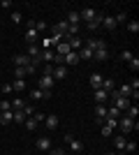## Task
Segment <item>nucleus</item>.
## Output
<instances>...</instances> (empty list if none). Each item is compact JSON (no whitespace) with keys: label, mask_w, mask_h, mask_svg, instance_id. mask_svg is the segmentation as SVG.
Masks as SVG:
<instances>
[{"label":"nucleus","mask_w":139,"mask_h":155,"mask_svg":"<svg viewBox=\"0 0 139 155\" xmlns=\"http://www.w3.org/2000/svg\"><path fill=\"white\" fill-rule=\"evenodd\" d=\"M116 127H121V132H123V134H130L132 130H139V125L134 123L132 118H127V116H121V118H118V125H116Z\"/></svg>","instance_id":"obj_1"},{"label":"nucleus","mask_w":139,"mask_h":155,"mask_svg":"<svg viewBox=\"0 0 139 155\" xmlns=\"http://www.w3.org/2000/svg\"><path fill=\"white\" fill-rule=\"evenodd\" d=\"M109 95H114V102H116V109H118V111H123V114H125V111H127V107L132 104L130 100H127V97H121V95H118L116 91H111Z\"/></svg>","instance_id":"obj_2"},{"label":"nucleus","mask_w":139,"mask_h":155,"mask_svg":"<svg viewBox=\"0 0 139 155\" xmlns=\"http://www.w3.org/2000/svg\"><path fill=\"white\" fill-rule=\"evenodd\" d=\"M53 81H63V79H67V67L65 65H53Z\"/></svg>","instance_id":"obj_3"},{"label":"nucleus","mask_w":139,"mask_h":155,"mask_svg":"<svg viewBox=\"0 0 139 155\" xmlns=\"http://www.w3.org/2000/svg\"><path fill=\"white\" fill-rule=\"evenodd\" d=\"M79 16L88 23V21H93L95 16H98V9H95V7H84V9L79 12Z\"/></svg>","instance_id":"obj_4"},{"label":"nucleus","mask_w":139,"mask_h":155,"mask_svg":"<svg viewBox=\"0 0 139 155\" xmlns=\"http://www.w3.org/2000/svg\"><path fill=\"white\" fill-rule=\"evenodd\" d=\"M12 63H14V67H23V70H26L28 65H30V58H28L26 53H19V56L12 58Z\"/></svg>","instance_id":"obj_5"},{"label":"nucleus","mask_w":139,"mask_h":155,"mask_svg":"<svg viewBox=\"0 0 139 155\" xmlns=\"http://www.w3.org/2000/svg\"><path fill=\"white\" fill-rule=\"evenodd\" d=\"M53 86H56L53 77H49V74H42V79H40V88H42V91H51Z\"/></svg>","instance_id":"obj_6"},{"label":"nucleus","mask_w":139,"mask_h":155,"mask_svg":"<svg viewBox=\"0 0 139 155\" xmlns=\"http://www.w3.org/2000/svg\"><path fill=\"white\" fill-rule=\"evenodd\" d=\"M26 42L28 44H37L40 42V32L35 30V28H26Z\"/></svg>","instance_id":"obj_7"},{"label":"nucleus","mask_w":139,"mask_h":155,"mask_svg":"<svg viewBox=\"0 0 139 155\" xmlns=\"http://www.w3.org/2000/svg\"><path fill=\"white\" fill-rule=\"evenodd\" d=\"M37 148H40L42 153H49V150L53 148V146H51V139H49V137H40V139H37Z\"/></svg>","instance_id":"obj_8"},{"label":"nucleus","mask_w":139,"mask_h":155,"mask_svg":"<svg viewBox=\"0 0 139 155\" xmlns=\"http://www.w3.org/2000/svg\"><path fill=\"white\" fill-rule=\"evenodd\" d=\"M58 123H60V118L56 116V114H49V116L44 118V125H46V130H56V127H58Z\"/></svg>","instance_id":"obj_9"},{"label":"nucleus","mask_w":139,"mask_h":155,"mask_svg":"<svg viewBox=\"0 0 139 155\" xmlns=\"http://www.w3.org/2000/svg\"><path fill=\"white\" fill-rule=\"evenodd\" d=\"M102 74H98V72H95V74H91V79H88V84H91V88L93 91H98V88H102Z\"/></svg>","instance_id":"obj_10"},{"label":"nucleus","mask_w":139,"mask_h":155,"mask_svg":"<svg viewBox=\"0 0 139 155\" xmlns=\"http://www.w3.org/2000/svg\"><path fill=\"white\" fill-rule=\"evenodd\" d=\"M65 32H67V21H58L53 26V35L56 37H65Z\"/></svg>","instance_id":"obj_11"},{"label":"nucleus","mask_w":139,"mask_h":155,"mask_svg":"<svg viewBox=\"0 0 139 155\" xmlns=\"http://www.w3.org/2000/svg\"><path fill=\"white\" fill-rule=\"evenodd\" d=\"M67 26H72V28H79V21H81V16H79V12H67Z\"/></svg>","instance_id":"obj_12"},{"label":"nucleus","mask_w":139,"mask_h":155,"mask_svg":"<svg viewBox=\"0 0 139 155\" xmlns=\"http://www.w3.org/2000/svg\"><path fill=\"white\" fill-rule=\"evenodd\" d=\"M30 97H33V100H49V97H51V91H42V88H35V91L30 93Z\"/></svg>","instance_id":"obj_13"},{"label":"nucleus","mask_w":139,"mask_h":155,"mask_svg":"<svg viewBox=\"0 0 139 155\" xmlns=\"http://www.w3.org/2000/svg\"><path fill=\"white\" fill-rule=\"evenodd\" d=\"M67 46H70L72 51H79L81 46H84V42H81L79 35H77V37H67Z\"/></svg>","instance_id":"obj_14"},{"label":"nucleus","mask_w":139,"mask_h":155,"mask_svg":"<svg viewBox=\"0 0 139 155\" xmlns=\"http://www.w3.org/2000/svg\"><path fill=\"white\" fill-rule=\"evenodd\" d=\"M109 58V49H98V51H93V60H98V63H104Z\"/></svg>","instance_id":"obj_15"},{"label":"nucleus","mask_w":139,"mask_h":155,"mask_svg":"<svg viewBox=\"0 0 139 155\" xmlns=\"http://www.w3.org/2000/svg\"><path fill=\"white\" fill-rule=\"evenodd\" d=\"M102 16H104V14H102V12H98V16H95L93 21H88V23H86V28H88V30H98V28L102 26Z\"/></svg>","instance_id":"obj_16"},{"label":"nucleus","mask_w":139,"mask_h":155,"mask_svg":"<svg viewBox=\"0 0 139 155\" xmlns=\"http://www.w3.org/2000/svg\"><path fill=\"white\" fill-rule=\"evenodd\" d=\"M77 60H79V53H77V51H70L67 56H63V65H65V67H67V65H74Z\"/></svg>","instance_id":"obj_17"},{"label":"nucleus","mask_w":139,"mask_h":155,"mask_svg":"<svg viewBox=\"0 0 139 155\" xmlns=\"http://www.w3.org/2000/svg\"><path fill=\"white\" fill-rule=\"evenodd\" d=\"M95 116H98V123H102L107 118V107L104 104H95Z\"/></svg>","instance_id":"obj_18"},{"label":"nucleus","mask_w":139,"mask_h":155,"mask_svg":"<svg viewBox=\"0 0 139 155\" xmlns=\"http://www.w3.org/2000/svg\"><path fill=\"white\" fill-rule=\"evenodd\" d=\"M114 143H116V153H121V150L125 148V143H127L125 134H118V137H114Z\"/></svg>","instance_id":"obj_19"},{"label":"nucleus","mask_w":139,"mask_h":155,"mask_svg":"<svg viewBox=\"0 0 139 155\" xmlns=\"http://www.w3.org/2000/svg\"><path fill=\"white\" fill-rule=\"evenodd\" d=\"M12 91L14 93H23L26 91V81H23V79H14L12 81Z\"/></svg>","instance_id":"obj_20"},{"label":"nucleus","mask_w":139,"mask_h":155,"mask_svg":"<svg viewBox=\"0 0 139 155\" xmlns=\"http://www.w3.org/2000/svg\"><path fill=\"white\" fill-rule=\"evenodd\" d=\"M9 102H12V111H23V107H26L23 97H14V100H9Z\"/></svg>","instance_id":"obj_21"},{"label":"nucleus","mask_w":139,"mask_h":155,"mask_svg":"<svg viewBox=\"0 0 139 155\" xmlns=\"http://www.w3.org/2000/svg\"><path fill=\"white\" fill-rule=\"evenodd\" d=\"M116 93H118L121 97H127V100L132 97V88H130V84H123V86H121V88H118Z\"/></svg>","instance_id":"obj_22"},{"label":"nucleus","mask_w":139,"mask_h":155,"mask_svg":"<svg viewBox=\"0 0 139 155\" xmlns=\"http://www.w3.org/2000/svg\"><path fill=\"white\" fill-rule=\"evenodd\" d=\"M12 120H14L12 111H2V114H0V127H2V125H9Z\"/></svg>","instance_id":"obj_23"},{"label":"nucleus","mask_w":139,"mask_h":155,"mask_svg":"<svg viewBox=\"0 0 139 155\" xmlns=\"http://www.w3.org/2000/svg\"><path fill=\"white\" fill-rule=\"evenodd\" d=\"M102 91H107V93L116 91V81L114 79H102Z\"/></svg>","instance_id":"obj_24"},{"label":"nucleus","mask_w":139,"mask_h":155,"mask_svg":"<svg viewBox=\"0 0 139 155\" xmlns=\"http://www.w3.org/2000/svg\"><path fill=\"white\" fill-rule=\"evenodd\" d=\"M77 53H79V58H81V60H93V51H91V49H86V46H81Z\"/></svg>","instance_id":"obj_25"},{"label":"nucleus","mask_w":139,"mask_h":155,"mask_svg":"<svg viewBox=\"0 0 139 155\" xmlns=\"http://www.w3.org/2000/svg\"><path fill=\"white\" fill-rule=\"evenodd\" d=\"M102 26L104 28H109V30H114V28H116V21H114V16H102Z\"/></svg>","instance_id":"obj_26"},{"label":"nucleus","mask_w":139,"mask_h":155,"mask_svg":"<svg viewBox=\"0 0 139 155\" xmlns=\"http://www.w3.org/2000/svg\"><path fill=\"white\" fill-rule=\"evenodd\" d=\"M125 116L134 120V118L139 116V107H137V104H130V107H127V111H125Z\"/></svg>","instance_id":"obj_27"},{"label":"nucleus","mask_w":139,"mask_h":155,"mask_svg":"<svg viewBox=\"0 0 139 155\" xmlns=\"http://www.w3.org/2000/svg\"><path fill=\"white\" fill-rule=\"evenodd\" d=\"M40 58L44 60V63H51V60L56 58V51H51V49H49V51H40Z\"/></svg>","instance_id":"obj_28"},{"label":"nucleus","mask_w":139,"mask_h":155,"mask_svg":"<svg viewBox=\"0 0 139 155\" xmlns=\"http://www.w3.org/2000/svg\"><path fill=\"white\" fill-rule=\"evenodd\" d=\"M107 97H109V93H107V91H102V88H98V91H95V100H98V104H102Z\"/></svg>","instance_id":"obj_29"},{"label":"nucleus","mask_w":139,"mask_h":155,"mask_svg":"<svg viewBox=\"0 0 139 155\" xmlns=\"http://www.w3.org/2000/svg\"><path fill=\"white\" fill-rule=\"evenodd\" d=\"M12 116H14V120H12V123H19V125H23V123H26V116H23V111H12Z\"/></svg>","instance_id":"obj_30"},{"label":"nucleus","mask_w":139,"mask_h":155,"mask_svg":"<svg viewBox=\"0 0 139 155\" xmlns=\"http://www.w3.org/2000/svg\"><path fill=\"white\" fill-rule=\"evenodd\" d=\"M121 116H123V111H118L116 107H111V109H107V118H116V120H118Z\"/></svg>","instance_id":"obj_31"},{"label":"nucleus","mask_w":139,"mask_h":155,"mask_svg":"<svg viewBox=\"0 0 139 155\" xmlns=\"http://www.w3.org/2000/svg\"><path fill=\"white\" fill-rule=\"evenodd\" d=\"M70 148H72L74 153H81V150H84V143H81L79 139H72V141H70Z\"/></svg>","instance_id":"obj_32"},{"label":"nucleus","mask_w":139,"mask_h":155,"mask_svg":"<svg viewBox=\"0 0 139 155\" xmlns=\"http://www.w3.org/2000/svg\"><path fill=\"white\" fill-rule=\"evenodd\" d=\"M23 125H26L28 132H35V130H37V123H35L33 118H26V123H23Z\"/></svg>","instance_id":"obj_33"},{"label":"nucleus","mask_w":139,"mask_h":155,"mask_svg":"<svg viewBox=\"0 0 139 155\" xmlns=\"http://www.w3.org/2000/svg\"><path fill=\"white\" fill-rule=\"evenodd\" d=\"M51 46H53V39L51 37H44V39H42V51H49Z\"/></svg>","instance_id":"obj_34"},{"label":"nucleus","mask_w":139,"mask_h":155,"mask_svg":"<svg viewBox=\"0 0 139 155\" xmlns=\"http://www.w3.org/2000/svg\"><path fill=\"white\" fill-rule=\"evenodd\" d=\"M118 58L123 60V63H130V60H132V51H127V49H125V51H121Z\"/></svg>","instance_id":"obj_35"},{"label":"nucleus","mask_w":139,"mask_h":155,"mask_svg":"<svg viewBox=\"0 0 139 155\" xmlns=\"http://www.w3.org/2000/svg\"><path fill=\"white\" fill-rule=\"evenodd\" d=\"M127 30L137 35V32H139V21H127Z\"/></svg>","instance_id":"obj_36"},{"label":"nucleus","mask_w":139,"mask_h":155,"mask_svg":"<svg viewBox=\"0 0 139 155\" xmlns=\"http://www.w3.org/2000/svg\"><path fill=\"white\" fill-rule=\"evenodd\" d=\"M14 77H16V79H26L28 74H26V70H23V67H14Z\"/></svg>","instance_id":"obj_37"},{"label":"nucleus","mask_w":139,"mask_h":155,"mask_svg":"<svg viewBox=\"0 0 139 155\" xmlns=\"http://www.w3.org/2000/svg\"><path fill=\"white\" fill-rule=\"evenodd\" d=\"M33 114H35V107H33V104H26V107H23V116L30 118Z\"/></svg>","instance_id":"obj_38"},{"label":"nucleus","mask_w":139,"mask_h":155,"mask_svg":"<svg viewBox=\"0 0 139 155\" xmlns=\"http://www.w3.org/2000/svg\"><path fill=\"white\" fill-rule=\"evenodd\" d=\"M114 21H116V23H125V21H127V14L125 12H118L116 16H114Z\"/></svg>","instance_id":"obj_39"},{"label":"nucleus","mask_w":139,"mask_h":155,"mask_svg":"<svg viewBox=\"0 0 139 155\" xmlns=\"http://www.w3.org/2000/svg\"><path fill=\"white\" fill-rule=\"evenodd\" d=\"M0 111H12V102H9V100H2V102H0Z\"/></svg>","instance_id":"obj_40"},{"label":"nucleus","mask_w":139,"mask_h":155,"mask_svg":"<svg viewBox=\"0 0 139 155\" xmlns=\"http://www.w3.org/2000/svg\"><path fill=\"white\" fill-rule=\"evenodd\" d=\"M123 150H125V153H134V150H137V143H134V141H127Z\"/></svg>","instance_id":"obj_41"},{"label":"nucleus","mask_w":139,"mask_h":155,"mask_svg":"<svg viewBox=\"0 0 139 155\" xmlns=\"http://www.w3.org/2000/svg\"><path fill=\"white\" fill-rule=\"evenodd\" d=\"M35 30H37V32H44L46 30V23H44V21H35Z\"/></svg>","instance_id":"obj_42"},{"label":"nucleus","mask_w":139,"mask_h":155,"mask_svg":"<svg viewBox=\"0 0 139 155\" xmlns=\"http://www.w3.org/2000/svg\"><path fill=\"white\" fill-rule=\"evenodd\" d=\"M130 67H132V72L139 70V58H137V56H132V60H130Z\"/></svg>","instance_id":"obj_43"},{"label":"nucleus","mask_w":139,"mask_h":155,"mask_svg":"<svg viewBox=\"0 0 139 155\" xmlns=\"http://www.w3.org/2000/svg\"><path fill=\"white\" fill-rule=\"evenodd\" d=\"M100 132H102V137H111V134H114V130L107 127V125H102V130H100Z\"/></svg>","instance_id":"obj_44"},{"label":"nucleus","mask_w":139,"mask_h":155,"mask_svg":"<svg viewBox=\"0 0 139 155\" xmlns=\"http://www.w3.org/2000/svg\"><path fill=\"white\" fill-rule=\"evenodd\" d=\"M12 21H14V23H21V21H23L21 12H12Z\"/></svg>","instance_id":"obj_45"},{"label":"nucleus","mask_w":139,"mask_h":155,"mask_svg":"<svg viewBox=\"0 0 139 155\" xmlns=\"http://www.w3.org/2000/svg\"><path fill=\"white\" fill-rule=\"evenodd\" d=\"M49 155H67V153L63 148H51V150H49Z\"/></svg>","instance_id":"obj_46"},{"label":"nucleus","mask_w":139,"mask_h":155,"mask_svg":"<svg viewBox=\"0 0 139 155\" xmlns=\"http://www.w3.org/2000/svg\"><path fill=\"white\" fill-rule=\"evenodd\" d=\"M35 72H37V67H35V65L30 63V65H28V67H26V74H35Z\"/></svg>","instance_id":"obj_47"},{"label":"nucleus","mask_w":139,"mask_h":155,"mask_svg":"<svg viewBox=\"0 0 139 155\" xmlns=\"http://www.w3.org/2000/svg\"><path fill=\"white\" fill-rule=\"evenodd\" d=\"M44 74H49V77L53 74V65H51V63H49V65H44Z\"/></svg>","instance_id":"obj_48"},{"label":"nucleus","mask_w":139,"mask_h":155,"mask_svg":"<svg viewBox=\"0 0 139 155\" xmlns=\"http://www.w3.org/2000/svg\"><path fill=\"white\" fill-rule=\"evenodd\" d=\"M2 93H5V95H9V93H14V91H12V84H5V86H2Z\"/></svg>","instance_id":"obj_49"},{"label":"nucleus","mask_w":139,"mask_h":155,"mask_svg":"<svg viewBox=\"0 0 139 155\" xmlns=\"http://www.w3.org/2000/svg\"><path fill=\"white\" fill-rule=\"evenodd\" d=\"M0 7H5V9H7V7H12V0H0Z\"/></svg>","instance_id":"obj_50"},{"label":"nucleus","mask_w":139,"mask_h":155,"mask_svg":"<svg viewBox=\"0 0 139 155\" xmlns=\"http://www.w3.org/2000/svg\"><path fill=\"white\" fill-rule=\"evenodd\" d=\"M109 155H121V153H116V150H114V153H109Z\"/></svg>","instance_id":"obj_51"},{"label":"nucleus","mask_w":139,"mask_h":155,"mask_svg":"<svg viewBox=\"0 0 139 155\" xmlns=\"http://www.w3.org/2000/svg\"><path fill=\"white\" fill-rule=\"evenodd\" d=\"M0 114H2V111H0Z\"/></svg>","instance_id":"obj_52"},{"label":"nucleus","mask_w":139,"mask_h":155,"mask_svg":"<svg viewBox=\"0 0 139 155\" xmlns=\"http://www.w3.org/2000/svg\"><path fill=\"white\" fill-rule=\"evenodd\" d=\"M121 155H123V153H121Z\"/></svg>","instance_id":"obj_53"}]
</instances>
